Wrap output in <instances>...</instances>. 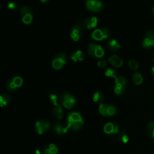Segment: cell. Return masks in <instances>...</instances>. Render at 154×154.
<instances>
[{"instance_id": "1", "label": "cell", "mask_w": 154, "mask_h": 154, "mask_svg": "<svg viewBox=\"0 0 154 154\" xmlns=\"http://www.w3.org/2000/svg\"><path fill=\"white\" fill-rule=\"evenodd\" d=\"M67 128L73 131L80 130L84 125V120L81 115L76 111L71 112L67 116Z\"/></svg>"}, {"instance_id": "2", "label": "cell", "mask_w": 154, "mask_h": 154, "mask_svg": "<svg viewBox=\"0 0 154 154\" xmlns=\"http://www.w3.org/2000/svg\"><path fill=\"white\" fill-rule=\"evenodd\" d=\"M67 61V55L64 52H58L53 57L51 61V66L54 70H59L65 66Z\"/></svg>"}, {"instance_id": "3", "label": "cell", "mask_w": 154, "mask_h": 154, "mask_svg": "<svg viewBox=\"0 0 154 154\" xmlns=\"http://www.w3.org/2000/svg\"><path fill=\"white\" fill-rule=\"evenodd\" d=\"M128 85V82L126 78L123 76H117L115 79V85L114 91L117 96L122 95L126 91Z\"/></svg>"}, {"instance_id": "4", "label": "cell", "mask_w": 154, "mask_h": 154, "mask_svg": "<svg viewBox=\"0 0 154 154\" xmlns=\"http://www.w3.org/2000/svg\"><path fill=\"white\" fill-rule=\"evenodd\" d=\"M88 54L94 58H101L105 55V51L103 47L95 43H90L87 49Z\"/></svg>"}, {"instance_id": "5", "label": "cell", "mask_w": 154, "mask_h": 154, "mask_svg": "<svg viewBox=\"0 0 154 154\" xmlns=\"http://www.w3.org/2000/svg\"><path fill=\"white\" fill-rule=\"evenodd\" d=\"M59 100L62 105L67 109L73 108L76 102L75 97L68 91H65L61 94Z\"/></svg>"}, {"instance_id": "6", "label": "cell", "mask_w": 154, "mask_h": 154, "mask_svg": "<svg viewBox=\"0 0 154 154\" xmlns=\"http://www.w3.org/2000/svg\"><path fill=\"white\" fill-rule=\"evenodd\" d=\"M20 14L22 21L25 25H29L33 20L34 13L29 5H23L20 8Z\"/></svg>"}, {"instance_id": "7", "label": "cell", "mask_w": 154, "mask_h": 154, "mask_svg": "<svg viewBox=\"0 0 154 154\" xmlns=\"http://www.w3.org/2000/svg\"><path fill=\"white\" fill-rule=\"evenodd\" d=\"M110 34V31L107 27L102 26L93 31L91 34V37L93 40L101 41L102 40L108 38Z\"/></svg>"}, {"instance_id": "8", "label": "cell", "mask_w": 154, "mask_h": 154, "mask_svg": "<svg viewBox=\"0 0 154 154\" xmlns=\"http://www.w3.org/2000/svg\"><path fill=\"white\" fill-rule=\"evenodd\" d=\"M85 8L90 11L94 13H98L104 8V5L100 0H86Z\"/></svg>"}, {"instance_id": "9", "label": "cell", "mask_w": 154, "mask_h": 154, "mask_svg": "<svg viewBox=\"0 0 154 154\" xmlns=\"http://www.w3.org/2000/svg\"><path fill=\"white\" fill-rule=\"evenodd\" d=\"M99 111L104 117L113 116L116 112V108L114 105L102 103L99 105Z\"/></svg>"}, {"instance_id": "10", "label": "cell", "mask_w": 154, "mask_h": 154, "mask_svg": "<svg viewBox=\"0 0 154 154\" xmlns=\"http://www.w3.org/2000/svg\"><path fill=\"white\" fill-rule=\"evenodd\" d=\"M80 22L76 23L70 29V36L74 42L79 41L82 37V28Z\"/></svg>"}, {"instance_id": "11", "label": "cell", "mask_w": 154, "mask_h": 154, "mask_svg": "<svg viewBox=\"0 0 154 154\" xmlns=\"http://www.w3.org/2000/svg\"><path fill=\"white\" fill-rule=\"evenodd\" d=\"M120 126L116 122H110L106 123L103 127V131L107 135L113 136L119 134Z\"/></svg>"}, {"instance_id": "12", "label": "cell", "mask_w": 154, "mask_h": 154, "mask_svg": "<svg viewBox=\"0 0 154 154\" xmlns=\"http://www.w3.org/2000/svg\"><path fill=\"white\" fill-rule=\"evenodd\" d=\"M50 128V123L46 119H42L35 122L34 128L35 131L38 134L46 132Z\"/></svg>"}, {"instance_id": "13", "label": "cell", "mask_w": 154, "mask_h": 154, "mask_svg": "<svg viewBox=\"0 0 154 154\" xmlns=\"http://www.w3.org/2000/svg\"><path fill=\"white\" fill-rule=\"evenodd\" d=\"M142 46L146 49H150L154 46V30H148L142 41Z\"/></svg>"}, {"instance_id": "14", "label": "cell", "mask_w": 154, "mask_h": 154, "mask_svg": "<svg viewBox=\"0 0 154 154\" xmlns=\"http://www.w3.org/2000/svg\"><path fill=\"white\" fill-rule=\"evenodd\" d=\"M98 19L95 16H90L85 19L82 22V26L87 29H91L95 28L97 25Z\"/></svg>"}, {"instance_id": "15", "label": "cell", "mask_w": 154, "mask_h": 154, "mask_svg": "<svg viewBox=\"0 0 154 154\" xmlns=\"http://www.w3.org/2000/svg\"><path fill=\"white\" fill-rule=\"evenodd\" d=\"M58 147L52 143L45 145L42 149L43 154H58Z\"/></svg>"}, {"instance_id": "16", "label": "cell", "mask_w": 154, "mask_h": 154, "mask_svg": "<svg viewBox=\"0 0 154 154\" xmlns=\"http://www.w3.org/2000/svg\"><path fill=\"white\" fill-rule=\"evenodd\" d=\"M109 64L116 67H120L123 64V60L117 55H113L108 58Z\"/></svg>"}, {"instance_id": "17", "label": "cell", "mask_w": 154, "mask_h": 154, "mask_svg": "<svg viewBox=\"0 0 154 154\" xmlns=\"http://www.w3.org/2000/svg\"><path fill=\"white\" fill-rule=\"evenodd\" d=\"M70 58L74 62H81L84 60V54L81 50H76L70 54Z\"/></svg>"}, {"instance_id": "18", "label": "cell", "mask_w": 154, "mask_h": 154, "mask_svg": "<svg viewBox=\"0 0 154 154\" xmlns=\"http://www.w3.org/2000/svg\"><path fill=\"white\" fill-rule=\"evenodd\" d=\"M107 48L111 52H117L120 48V44L115 39H110L106 43Z\"/></svg>"}, {"instance_id": "19", "label": "cell", "mask_w": 154, "mask_h": 154, "mask_svg": "<svg viewBox=\"0 0 154 154\" xmlns=\"http://www.w3.org/2000/svg\"><path fill=\"white\" fill-rule=\"evenodd\" d=\"M67 128H64L62 124L58 122H56L53 125V130L54 132L58 135H63L67 131Z\"/></svg>"}, {"instance_id": "20", "label": "cell", "mask_w": 154, "mask_h": 154, "mask_svg": "<svg viewBox=\"0 0 154 154\" xmlns=\"http://www.w3.org/2000/svg\"><path fill=\"white\" fill-rule=\"evenodd\" d=\"M52 114L58 120H61L63 117V108L62 106L58 104V103L54 105L53 108H52Z\"/></svg>"}, {"instance_id": "21", "label": "cell", "mask_w": 154, "mask_h": 154, "mask_svg": "<svg viewBox=\"0 0 154 154\" xmlns=\"http://www.w3.org/2000/svg\"><path fill=\"white\" fill-rule=\"evenodd\" d=\"M11 102V96L8 93H4L0 97V105L1 107L8 106Z\"/></svg>"}, {"instance_id": "22", "label": "cell", "mask_w": 154, "mask_h": 154, "mask_svg": "<svg viewBox=\"0 0 154 154\" xmlns=\"http://www.w3.org/2000/svg\"><path fill=\"white\" fill-rule=\"evenodd\" d=\"M146 131L149 137L154 140V120L148 122L146 126Z\"/></svg>"}, {"instance_id": "23", "label": "cell", "mask_w": 154, "mask_h": 154, "mask_svg": "<svg viewBox=\"0 0 154 154\" xmlns=\"http://www.w3.org/2000/svg\"><path fill=\"white\" fill-rule=\"evenodd\" d=\"M5 87L8 91H11V92L16 91V90H18L17 87L16 86V85L13 82L12 78L8 79L7 80V81L6 82V84H5Z\"/></svg>"}, {"instance_id": "24", "label": "cell", "mask_w": 154, "mask_h": 154, "mask_svg": "<svg viewBox=\"0 0 154 154\" xmlns=\"http://www.w3.org/2000/svg\"><path fill=\"white\" fill-rule=\"evenodd\" d=\"M93 101L94 102L99 103H102L103 102L104 99H105V96H104L102 92L96 91L93 94Z\"/></svg>"}, {"instance_id": "25", "label": "cell", "mask_w": 154, "mask_h": 154, "mask_svg": "<svg viewBox=\"0 0 154 154\" xmlns=\"http://www.w3.org/2000/svg\"><path fill=\"white\" fill-rule=\"evenodd\" d=\"M132 80L135 85H140L143 82V77L139 72H135L132 75Z\"/></svg>"}, {"instance_id": "26", "label": "cell", "mask_w": 154, "mask_h": 154, "mask_svg": "<svg viewBox=\"0 0 154 154\" xmlns=\"http://www.w3.org/2000/svg\"><path fill=\"white\" fill-rule=\"evenodd\" d=\"M12 79L13 81V82L14 83V84L16 85V86L17 87V88L19 89L20 87H22V85H23V80L22 79V77L19 76H16L12 78Z\"/></svg>"}, {"instance_id": "27", "label": "cell", "mask_w": 154, "mask_h": 154, "mask_svg": "<svg viewBox=\"0 0 154 154\" xmlns=\"http://www.w3.org/2000/svg\"><path fill=\"white\" fill-rule=\"evenodd\" d=\"M128 66L129 69L133 71H135L139 67V64L135 60H131L128 62Z\"/></svg>"}, {"instance_id": "28", "label": "cell", "mask_w": 154, "mask_h": 154, "mask_svg": "<svg viewBox=\"0 0 154 154\" xmlns=\"http://www.w3.org/2000/svg\"><path fill=\"white\" fill-rule=\"evenodd\" d=\"M118 138H119V140L123 143H128L129 139L128 135L125 132H120L119 134Z\"/></svg>"}, {"instance_id": "29", "label": "cell", "mask_w": 154, "mask_h": 154, "mask_svg": "<svg viewBox=\"0 0 154 154\" xmlns=\"http://www.w3.org/2000/svg\"><path fill=\"white\" fill-rule=\"evenodd\" d=\"M105 75L108 77H111V78H114L115 79L116 78V72L111 68H108L105 70Z\"/></svg>"}, {"instance_id": "30", "label": "cell", "mask_w": 154, "mask_h": 154, "mask_svg": "<svg viewBox=\"0 0 154 154\" xmlns=\"http://www.w3.org/2000/svg\"><path fill=\"white\" fill-rule=\"evenodd\" d=\"M7 7L12 10H16L19 8V5L18 4L17 2H15V1H11L9 2L8 5H7Z\"/></svg>"}, {"instance_id": "31", "label": "cell", "mask_w": 154, "mask_h": 154, "mask_svg": "<svg viewBox=\"0 0 154 154\" xmlns=\"http://www.w3.org/2000/svg\"><path fill=\"white\" fill-rule=\"evenodd\" d=\"M49 99L52 101V102L53 103V105H55V104L57 103V97L55 94H51L49 95Z\"/></svg>"}, {"instance_id": "32", "label": "cell", "mask_w": 154, "mask_h": 154, "mask_svg": "<svg viewBox=\"0 0 154 154\" xmlns=\"http://www.w3.org/2000/svg\"><path fill=\"white\" fill-rule=\"evenodd\" d=\"M106 64H107V63L105 60H100L97 62V65L100 68H103L106 66Z\"/></svg>"}, {"instance_id": "33", "label": "cell", "mask_w": 154, "mask_h": 154, "mask_svg": "<svg viewBox=\"0 0 154 154\" xmlns=\"http://www.w3.org/2000/svg\"><path fill=\"white\" fill-rule=\"evenodd\" d=\"M42 3H43V4H46V3H48L50 0H39Z\"/></svg>"}, {"instance_id": "34", "label": "cell", "mask_w": 154, "mask_h": 154, "mask_svg": "<svg viewBox=\"0 0 154 154\" xmlns=\"http://www.w3.org/2000/svg\"><path fill=\"white\" fill-rule=\"evenodd\" d=\"M151 72H152V75L153 78H154V66L152 68V69H151Z\"/></svg>"}, {"instance_id": "35", "label": "cell", "mask_w": 154, "mask_h": 154, "mask_svg": "<svg viewBox=\"0 0 154 154\" xmlns=\"http://www.w3.org/2000/svg\"><path fill=\"white\" fill-rule=\"evenodd\" d=\"M152 14L154 16V7H153V8H152Z\"/></svg>"}, {"instance_id": "36", "label": "cell", "mask_w": 154, "mask_h": 154, "mask_svg": "<svg viewBox=\"0 0 154 154\" xmlns=\"http://www.w3.org/2000/svg\"><path fill=\"white\" fill-rule=\"evenodd\" d=\"M153 62H154V54H153Z\"/></svg>"}]
</instances>
